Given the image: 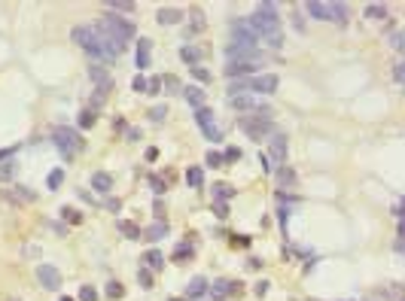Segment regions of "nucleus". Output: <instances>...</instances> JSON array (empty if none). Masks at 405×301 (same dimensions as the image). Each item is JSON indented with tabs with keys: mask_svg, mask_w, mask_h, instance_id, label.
<instances>
[{
	"mask_svg": "<svg viewBox=\"0 0 405 301\" xmlns=\"http://www.w3.org/2000/svg\"><path fill=\"white\" fill-rule=\"evenodd\" d=\"M18 161H9V164H0V180H12V171H15Z\"/></svg>",
	"mask_w": 405,
	"mask_h": 301,
	"instance_id": "a19ab883",
	"label": "nucleus"
},
{
	"mask_svg": "<svg viewBox=\"0 0 405 301\" xmlns=\"http://www.w3.org/2000/svg\"><path fill=\"white\" fill-rule=\"evenodd\" d=\"M107 9L110 12H134V3H128V0H110Z\"/></svg>",
	"mask_w": 405,
	"mask_h": 301,
	"instance_id": "c756f323",
	"label": "nucleus"
},
{
	"mask_svg": "<svg viewBox=\"0 0 405 301\" xmlns=\"http://www.w3.org/2000/svg\"><path fill=\"white\" fill-rule=\"evenodd\" d=\"M186 256H192V247L180 244V247H177V253H174V262H186Z\"/></svg>",
	"mask_w": 405,
	"mask_h": 301,
	"instance_id": "58836bf2",
	"label": "nucleus"
},
{
	"mask_svg": "<svg viewBox=\"0 0 405 301\" xmlns=\"http://www.w3.org/2000/svg\"><path fill=\"white\" fill-rule=\"evenodd\" d=\"M366 15L369 18H387V6L384 3H369L366 6Z\"/></svg>",
	"mask_w": 405,
	"mask_h": 301,
	"instance_id": "7c9ffc66",
	"label": "nucleus"
},
{
	"mask_svg": "<svg viewBox=\"0 0 405 301\" xmlns=\"http://www.w3.org/2000/svg\"><path fill=\"white\" fill-rule=\"evenodd\" d=\"M186 183H189V189H201L204 186V171L201 168H189L186 171Z\"/></svg>",
	"mask_w": 405,
	"mask_h": 301,
	"instance_id": "b1692460",
	"label": "nucleus"
},
{
	"mask_svg": "<svg viewBox=\"0 0 405 301\" xmlns=\"http://www.w3.org/2000/svg\"><path fill=\"white\" fill-rule=\"evenodd\" d=\"M37 283H40L43 289H52V292H55V289L61 286V271H58L55 265H40V268H37Z\"/></svg>",
	"mask_w": 405,
	"mask_h": 301,
	"instance_id": "0eeeda50",
	"label": "nucleus"
},
{
	"mask_svg": "<svg viewBox=\"0 0 405 301\" xmlns=\"http://www.w3.org/2000/svg\"><path fill=\"white\" fill-rule=\"evenodd\" d=\"M52 140H55V146H58V152L70 161L82 146H85V140L79 137V131H73V128H58L55 134H52Z\"/></svg>",
	"mask_w": 405,
	"mask_h": 301,
	"instance_id": "7ed1b4c3",
	"label": "nucleus"
},
{
	"mask_svg": "<svg viewBox=\"0 0 405 301\" xmlns=\"http://www.w3.org/2000/svg\"><path fill=\"white\" fill-rule=\"evenodd\" d=\"M137 280H140V286H143V289H152V277H149V271H146V268H140V271H137Z\"/></svg>",
	"mask_w": 405,
	"mask_h": 301,
	"instance_id": "ea45409f",
	"label": "nucleus"
},
{
	"mask_svg": "<svg viewBox=\"0 0 405 301\" xmlns=\"http://www.w3.org/2000/svg\"><path fill=\"white\" fill-rule=\"evenodd\" d=\"M95 30H101L104 37H110V40H116V43H125V46H128V40H134V24L125 21L122 15H107V18H101V21L95 24Z\"/></svg>",
	"mask_w": 405,
	"mask_h": 301,
	"instance_id": "f03ea898",
	"label": "nucleus"
},
{
	"mask_svg": "<svg viewBox=\"0 0 405 301\" xmlns=\"http://www.w3.org/2000/svg\"><path fill=\"white\" fill-rule=\"evenodd\" d=\"M9 198H12V201H27V204H30V201H37V192H30V189H24L21 183H15Z\"/></svg>",
	"mask_w": 405,
	"mask_h": 301,
	"instance_id": "4be33fe9",
	"label": "nucleus"
},
{
	"mask_svg": "<svg viewBox=\"0 0 405 301\" xmlns=\"http://www.w3.org/2000/svg\"><path fill=\"white\" fill-rule=\"evenodd\" d=\"M149 119H152V122H165V119H168V107H152V110H149Z\"/></svg>",
	"mask_w": 405,
	"mask_h": 301,
	"instance_id": "c9c22d12",
	"label": "nucleus"
},
{
	"mask_svg": "<svg viewBox=\"0 0 405 301\" xmlns=\"http://www.w3.org/2000/svg\"><path fill=\"white\" fill-rule=\"evenodd\" d=\"M146 91H162V79H146Z\"/></svg>",
	"mask_w": 405,
	"mask_h": 301,
	"instance_id": "3c124183",
	"label": "nucleus"
},
{
	"mask_svg": "<svg viewBox=\"0 0 405 301\" xmlns=\"http://www.w3.org/2000/svg\"><path fill=\"white\" fill-rule=\"evenodd\" d=\"M61 216H64L67 222H73V225H79V222H82V216H79L73 207H61Z\"/></svg>",
	"mask_w": 405,
	"mask_h": 301,
	"instance_id": "72a5a7b5",
	"label": "nucleus"
},
{
	"mask_svg": "<svg viewBox=\"0 0 405 301\" xmlns=\"http://www.w3.org/2000/svg\"><path fill=\"white\" fill-rule=\"evenodd\" d=\"M61 183H64V171H61V168H55V171L49 174V180H46V189H49V192H58V189H61Z\"/></svg>",
	"mask_w": 405,
	"mask_h": 301,
	"instance_id": "a878e982",
	"label": "nucleus"
},
{
	"mask_svg": "<svg viewBox=\"0 0 405 301\" xmlns=\"http://www.w3.org/2000/svg\"><path fill=\"white\" fill-rule=\"evenodd\" d=\"M390 46H393V49H402V34H399V30L390 34Z\"/></svg>",
	"mask_w": 405,
	"mask_h": 301,
	"instance_id": "09e8293b",
	"label": "nucleus"
},
{
	"mask_svg": "<svg viewBox=\"0 0 405 301\" xmlns=\"http://www.w3.org/2000/svg\"><path fill=\"white\" fill-rule=\"evenodd\" d=\"M232 46H235V49L256 52V46H259V37L253 34L250 21H232Z\"/></svg>",
	"mask_w": 405,
	"mask_h": 301,
	"instance_id": "39448f33",
	"label": "nucleus"
},
{
	"mask_svg": "<svg viewBox=\"0 0 405 301\" xmlns=\"http://www.w3.org/2000/svg\"><path fill=\"white\" fill-rule=\"evenodd\" d=\"M91 189L101 192V195H107V192L113 189V177H110L107 171H95V174H91Z\"/></svg>",
	"mask_w": 405,
	"mask_h": 301,
	"instance_id": "2eb2a0df",
	"label": "nucleus"
},
{
	"mask_svg": "<svg viewBox=\"0 0 405 301\" xmlns=\"http://www.w3.org/2000/svg\"><path fill=\"white\" fill-rule=\"evenodd\" d=\"M183 21V12L168 6V9H159V24H180Z\"/></svg>",
	"mask_w": 405,
	"mask_h": 301,
	"instance_id": "6ab92c4d",
	"label": "nucleus"
},
{
	"mask_svg": "<svg viewBox=\"0 0 405 301\" xmlns=\"http://www.w3.org/2000/svg\"><path fill=\"white\" fill-rule=\"evenodd\" d=\"M238 158H241V149L238 146H229L226 155H223V161H238Z\"/></svg>",
	"mask_w": 405,
	"mask_h": 301,
	"instance_id": "c03bdc74",
	"label": "nucleus"
},
{
	"mask_svg": "<svg viewBox=\"0 0 405 301\" xmlns=\"http://www.w3.org/2000/svg\"><path fill=\"white\" fill-rule=\"evenodd\" d=\"M277 85H281V79L274 73H262V76L250 79V91H256V94H274Z\"/></svg>",
	"mask_w": 405,
	"mask_h": 301,
	"instance_id": "6e6552de",
	"label": "nucleus"
},
{
	"mask_svg": "<svg viewBox=\"0 0 405 301\" xmlns=\"http://www.w3.org/2000/svg\"><path fill=\"white\" fill-rule=\"evenodd\" d=\"M122 292H125V289H122L119 280H110V283H107V295H110V298H122Z\"/></svg>",
	"mask_w": 405,
	"mask_h": 301,
	"instance_id": "f704fd0d",
	"label": "nucleus"
},
{
	"mask_svg": "<svg viewBox=\"0 0 405 301\" xmlns=\"http://www.w3.org/2000/svg\"><path fill=\"white\" fill-rule=\"evenodd\" d=\"M180 58H183L189 67H198V64H201V49H195V46H183V49H180Z\"/></svg>",
	"mask_w": 405,
	"mask_h": 301,
	"instance_id": "412c9836",
	"label": "nucleus"
},
{
	"mask_svg": "<svg viewBox=\"0 0 405 301\" xmlns=\"http://www.w3.org/2000/svg\"><path fill=\"white\" fill-rule=\"evenodd\" d=\"M195 122L201 125V131H204V137H207V140H213V143H220V140H223V131H220V125L213 122V110L198 107V110H195Z\"/></svg>",
	"mask_w": 405,
	"mask_h": 301,
	"instance_id": "423d86ee",
	"label": "nucleus"
},
{
	"mask_svg": "<svg viewBox=\"0 0 405 301\" xmlns=\"http://www.w3.org/2000/svg\"><path fill=\"white\" fill-rule=\"evenodd\" d=\"M183 97H186V104H189V107H195V110H198V107H204V88L189 85V88L183 91Z\"/></svg>",
	"mask_w": 405,
	"mask_h": 301,
	"instance_id": "aec40b11",
	"label": "nucleus"
},
{
	"mask_svg": "<svg viewBox=\"0 0 405 301\" xmlns=\"http://www.w3.org/2000/svg\"><path fill=\"white\" fill-rule=\"evenodd\" d=\"M15 155V149H0V158H12Z\"/></svg>",
	"mask_w": 405,
	"mask_h": 301,
	"instance_id": "4d7b16f0",
	"label": "nucleus"
},
{
	"mask_svg": "<svg viewBox=\"0 0 405 301\" xmlns=\"http://www.w3.org/2000/svg\"><path fill=\"white\" fill-rule=\"evenodd\" d=\"M229 104H232L235 110H244V113H247V110H253V113H256V110L262 107V104H256L250 94H235V97H229Z\"/></svg>",
	"mask_w": 405,
	"mask_h": 301,
	"instance_id": "f3484780",
	"label": "nucleus"
},
{
	"mask_svg": "<svg viewBox=\"0 0 405 301\" xmlns=\"http://www.w3.org/2000/svg\"><path fill=\"white\" fill-rule=\"evenodd\" d=\"M162 85H168V91H180V82H177L174 76H165V79H162Z\"/></svg>",
	"mask_w": 405,
	"mask_h": 301,
	"instance_id": "de8ad7c7",
	"label": "nucleus"
},
{
	"mask_svg": "<svg viewBox=\"0 0 405 301\" xmlns=\"http://www.w3.org/2000/svg\"><path fill=\"white\" fill-rule=\"evenodd\" d=\"M207 292V280L204 277H192L189 286H186V298H201Z\"/></svg>",
	"mask_w": 405,
	"mask_h": 301,
	"instance_id": "a211bd4d",
	"label": "nucleus"
},
{
	"mask_svg": "<svg viewBox=\"0 0 405 301\" xmlns=\"http://www.w3.org/2000/svg\"><path fill=\"white\" fill-rule=\"evenodd\" d=\"M348 18V6L345 3H329V21H345Z\"/></svg>",
	"mask_w": 405,
	"mask_h": 301,
	"instance_id": "bb28decb",
	"label": "nucleus"
},
{
	"mask_svg": "<svg viewBox=\"0 0 405 301\" xmlns=\"http://www.w3.org/2000/svg\"><path fill=\"white\" fill-rule=\"evenodd\" d=\"M296 183H299L296 171L287 168V164H281V168H277V186H281V189H296Z\"/></svg>",
	"mask_w": 405,
	"mask_h": 301,
	"instance_id": "dca6fc26",
	"label": "nucleus"
},
{
	"mask_svg": "<svg viewBox=\"0 0 405 301\" xmlns=\"http://www.w3.org/2000/svg\"><path fill=\"white\" fill-rule=\"evenodd\" d=\"M259 164H262V171H271V158L268 155H259Z\"/></svg>",
	"mask_w": 405,
	"mask_h": 301,
	"instance_id": "864d4df0",
	"label": "nucleus"
},
{
	"mask_svg": "<svg viewBox=\"0 0 405 301\" xmlns=\"http://www.w3.org/2000/svg\"><path fill=\"white\" fill-rule=\"evenodd\" d=\"M256 67H259L256 61H229V64H226V76H229V79H235V76H238V79H244V76H247V73H253Z\"/></svg>",
	"mask_w": 405,
	"mask_h": 301,
	"instance_id": "9b49d317",
	"label": "nucleus"
},
{
	"mask_svg": "<svg viewBox=\"0 0 405 301\" xmlns=\"http://www.w3.org/2000/svg\"><path fill=\"white\" fill-rule=\"evenodd\" d=\"M305 12L317 21H329V3H320V0H308L305 3Z\"/></svg>",
	"mask_w": 405,
	"mask_h": 301,
	"instance_id": "4468645a",
	"label": "nucleus"
},
{
	"mask_svg": "<svg viewBox=\"0 0 405 301\" xmlns=\"http://www.w3.org/2000/svg\"><path fill=\"white\" fill-rule=\"evenodd\" d=\"M131 88H134V91H146V79H143V76H134Z\"/></svg>",
	"mask_w": 405,
	"mask_h": 301,
	"instance_id": "8fccbe9b",
	"label": "nucleus"
},
{
	"mask_svg": "<svg viewBox=\"0 0 405 301\" xmlns=\"http://www.w3.org/2000/svg\"><path fill=\"white\" fill-rule=\"evenodd\" d=\"M201 27H204V18H201V12L195 9V12H192V34H195V30H201Z\"/></svg>",
	"mask_w": 405,
	"mask_h": 301,
	"instance_id": "a18cd8bd",
	"label": "nucleus"
},
{
	"mask_svg": "<svg viewBox=\"0 0 405 301\" xmlns=\"http://www.w3.org/2000/svg\"><path fill=\"white\" fill-rule=\"evenodd\" d=\"M95 122H98V113L95 110H82L79 113V128H91Z\"/></svg>",
	"mask_w": 405,
	"mask_h": 301,
	"instance_id": "2f4dec72",
	"label": "nucleus"
},
{
	"mask_svg": "<svg viewBox=\"0 0 405 301\" xmlns=\"http://www.w3.org/2000/svg\"><path fill=\"white\" fill-rule=\"evenodd\" d=\"M119 207H122V204H119V198H110V201H107V210H113V213H116Z\"/></svg>",
	"mask_w": 405,
	"mask_h": 301,
	"instance_id": "6e6d98bb",
	"label": "nucleus"
},
{
	"mask_svg": "<svg viewBox=\"0 0 405 301\" xmlns=\"http://www.w3.org/2000/svg\"><path fill=\"white\" fill-rule=\"evenodd\" d=\"M149 55H152V40L149 37H140V43H137V52H134V61H137V70H146L152 61H149Z\"/></svg>",
	"mask_w": 405,
	"mask_h": 301,
	"instance_id": "9d476101",
	"label": "nucleus"
},
{
	"mask_svg": "<svg viewBox=\"0 0 405 301\" xmlns=\"http://www.w3.org/2000/svg\"><path fill=\"white\" fill-rule=\"evenodd\" d=\"M238 125H241V131H244L250 140H262V137H271V134H274V122H271V119H262V116H256V113H253V116H244Z\"/></svg>",
	"mask_w": 405,
	"mask_h": 301,
	"instance_id": "20e7f679",
	"label": "nucleus"
},
{
	"mask_svg": "<svg viewBox=\"0 0 405 301\" xmlns=\"http://www.w3.org/2000/svg\"><path fill=\"white\" fill-rule=\"evenodd\" d=\"M204 161H207V168H220V164H226L220 152H207V155H204Z\"/></svg>",
	"mask_w": 405,
	"mask_h": 301,
	"instance_id": "4c0bfd02",
	"label": "nucleus"
},
{
	"mask_svg": "<svg viewBox=\"0 0 405 301\" xmlns=\"http://www.w3.org/2000/svg\"><path fill=\"white\" fill-rule=\"evenodd\" d=\"M259 43H262L265 49H271V52H277V49L284 46V34L277 30V34H268V37H259Z\"/></svg>",
	"mask_w": 405,
	"mask_h": 301,
	"instance_id": "393cba45",
	"label": "nucleus"
},
{
	"mask_svg": "<svg viewBox=\"0 0 405 301\" xmlns=\"http://www.w3.org/2000/svg\"><path fill=\"white\" fill-rule=\"evenodd\" d=\"M149 183H152V192H162V189H165V183H162V180H159V177H152V180H149Z\"/></svg>",
	"mask_w": 405,
	"mask_h": 301,
	"instance_id": "5fc2aeb1",
	"label": "nucleus"
},
{
	"mask_svg": "<svg viewBox=\"0 0 405 301\" xmlns=\"http://www.w3.org/2000/svg\"><path fill=\"white\" fill-rule=\"evenodd\" d=\"M268 152H271V161H281V164H287V152H290V146H287V137L274 131V134L268 137Z\"/></svg>",
	"mask_w": 405,
	"mask_h": 301,
	"instance_id": "1a4fd4ad",
	"label": "nucleus"
},
{
	"mask_svg": "<svg viewBox=\"0 0 405 301\" xmlns=\"http://www.w3.org/2000/svg\"><path fill=\"white\" fill-rule=\"evenodd\" d=\"M241 286L238 283H232V280H213V286H207V292L213 295L216 301H223V298H229L232 292H238Z\"/></svg>",
	"mask_w": 405,
	"mask_h": 301,
	"instance_id": "ddd939ff",
	"label": "nucleus"
},
{
	"mask_svg": "<svg viewBox=\"0 0 405 301\" xmlns=\"http://www.w3.org/2000/svg\"><path fill=\"white\" fill-rule=\"evenodd\" d=\"M88 79L95 82V88H113V79L104 64H88Z\"/></svg>",
	"mask_w": 405,
	"mask_h": 301,
	"instance_id": "f8f14e48",
	"label": "nucleus"
},
{
	"mask_svg": "<svg viewBox=\"0 0 405 301\" xmlns=\"http://www.w3.org/2000/svg\"><path fill=\"white\" fill-rule=\"evenodd\" d=\"M247 21H250V27H253L256 37H268V34H277L281 30V15H277V6L271 0L259 3L256 12H253V18H247Z\"/></svg>",
	"mask_w": 405,
	"mask_h": 301,
	"instance_id": "f257e3e1",
	"label": "nucleus"
},
{
	"mask_svg": "<svg viewBox=\"0 0 405 301\" xmlns=\"http://www.w3.org/2000/svg\"><path fill=\"white\" fill-rule=\"evenodd\" d=\"M393 79H396V85H402V58L393 61Z\"/></svg>",
	"mask_w": 405,
	"mask_h": 301,
	"instance_id": "37998d69",
	"label": "nucleus"
},
{
	"mask_svg": "<svg viewBox=\"0 0 405 301\" xmlns=\"http://www.w3.org/2000/svg\"><path fill=\"white\" fill-rule=\"evenodd\" d=\"M213 213H216L220 219H226V216H229V207H226V201H216V204H213Z\"/></svg>",
	"mask_w": 405,
	"mask_h": 301,
	"instance_id": "49530a36",
	"label": "nucleus"
},
{
	"mask_svg": "<svg viewBox=\"0 0 405 301\" xmlns=\"http://www.w3.org/2000/svg\"><path fill=\"white\" fill-rule=\"evenodd\" d=\"M189 70H192V76H195L198 82H210V73H207L201 64H198V67H189Z\"/></svg>",
	"mask_w": 405,
	"mask_h": 301,
	"instance_id": "e433bc0d",
	"label": "nucleus"
},
{
	"mask_svg": "<svg viewBox=\"0 0 405 301\" xmlns=\"http://www.w3.org/2000/svg\"><path fill=\"white\" fill-rule=\"evenodd\" d=\"M119 228H122V231H125V238H131V241H137V238H140V228H137L134 222H128V219H122V222H119Z\"/></svg>",
	"mask_w": 405,
	"mask_h": 301,
	"instance_id": "473e14b6",
	"label": "nucleus"
},
{
	"mask_svg": "<svg viewBox=\"0 0 405 301\" xmlns=\"http://www.w3.org/2000/svg\"><path fill=\"white\" fill-rule=\"evenodd\" d=\"M213 195H216L220 201H229V198L235 195V189H232L229 183H213Z\"/></svg>",
	"mask_w": 405,
	"mask_h": 301,
	"instance_id": "c85d7f7f",
	"label": "nucleus"
},
{
	"mask_svg": "<svg viewBox=\"0 0 405 301\" xmlns=\"http://www.w3.org/2000/svg\"><path fill=\"white\" fill-rule=\"evenodd\" d=\"M143 259H146V268H152V271H159V268L165 265V256H162L159 250H149V253H146Z\"/></svg>",
	"mask_w": 405,
	"mask_h": 301,
	"instance_id": "cd10ccee",
	"label": "nucleus"
},
{
	"mask_svg": "<svg viewBox=\"0 0 405 301\" xmlns=\"http://www.w3.org/2000/svg\"><path fill=\"white\" fill-rule=\"evenodd\" d=\"M165 235H168V225H165L162 219H159V222H152V225L143 231V238H146V241H162Z\"/></svg>",
	"mask_w": 405,
	"mask_h": 301,
	"instance_id": "5701e85b",
	"label": "nucleus"
},
{
	"mask_svg": "<svg viewBox=\"0 0 405 301\" xmlns=\"http://www.w3.org/2000/svg\"><path fill=\"white\" fill-rule=\"evenodd\" d=\"M265 292H268V280H259L256 283V295H265Z\"/></svg>",
	"mask_w": 405,
	"mask_h": 301,
	"instance_id": "603ef678",
	"label": "nucleus"
},
{
	"mask_svg": "<svg viewBox=\"0 0 405 301\" xmlns=\"http://www.w3.org/2000/svg\"><path fill=\"white\" fill-rule=\"evenodd\" d=\"M58 301H73V298H67V295H64V298H58Z\"/></svg>",
	"mask_w": 405,
	"mask_h": 301,
	"instance_id": "13d9d810",
	"label": "nucleus"
},
{
	"mask_svg": "<svg viewBox=\"0 0 405 301\" xmlns=\"http://www.w3.org/2000/svg\"><path fill=\"white\" fill-rule=\"evenodd\" d=\"M79 301H98V292H95L91 286H82V289H79Z\"/></svg>",
	"mask_w": 405,
	"mask_h": 301,
	"instance_id": "79ce46f5",
	"label": "nucleus"
}]
</instances>
